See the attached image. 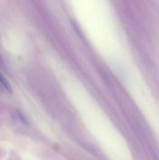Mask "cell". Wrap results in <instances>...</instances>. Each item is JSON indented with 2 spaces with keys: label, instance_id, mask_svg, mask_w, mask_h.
Returning a JSON list of instances; mask_svg holds the SVG:
<instances>
[{
  "label": "cell",
  "instance_id": "1",
  "mask_svg": "<svg viewBox=\"0 0 159 160\" xmlns=\"http://www.w3.org/2000/svg\"><path fill=\"white\" fill-rule=\"evenodd\" d=\"M0 87L2 88L5 91H6L9 93H12V89L10 84L7 81V79L3 76L1 72H0Z\"/></svg>",
  "mask_w": 159,
  "mask_h": 160
},
{
  "label": "cell",
  "instance_id": "2",
  "mask_svg": "<svg viewBox=\"0 0 159 160\" xmlns=\"http://www.w3.org/2000/svg\"><path fill=\"white\" fill-rule=\"evenodd\" d=\"M0 67L2 69H4V67H5L4 62H3V59H2V58L1 55H0Z\"/></svg>",
  "mask_w": 159,
  "mask_h": 160
}]
</instances>
